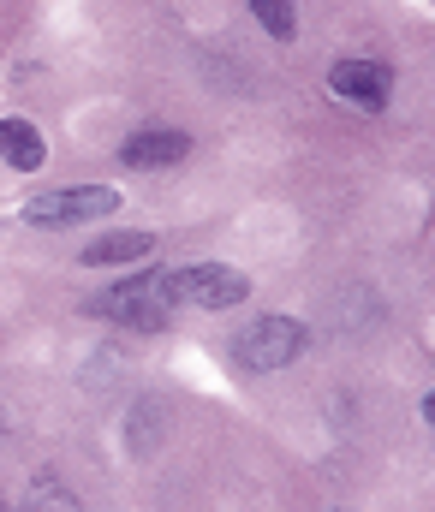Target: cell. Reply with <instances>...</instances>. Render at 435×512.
Returning a JSON list of instances; mask_svg holds the SVG:
<instances>
[{
	"label": "cell",
	"mask_w": 435,
	"mask_h": 512,
	"mask_svg": "<svg viewBox=\"0 0 435 512\" xmlns=\"http://www.w3.org/2000/svg\"><path fill=\"white\" fill-rule=\"evenodd\" d=\"M304 352V328L292 316H257L239 340H233V358L245 370H287L292 358Z\"/></svg>",
	"instance_id": "277c9868"
},
{
	"label": "cell",
	"mask_w": 435,
	"mask_h": 512,
	"mask_svg": "<svg viewBox=\"0 0 435 512\" xmlns=\"http://www.w3.org/2000/svg\"><path fill=\"white\" fill-rule=\"evenodd\" d=\"M149 251H155L149 233H108V239L84 245V262H90V268H114V262H138V256H149Z\"/></svg>",
	"instance_id": "ba28073f"
},
{
	"label": "cell",
	"mask_w": 435,
	"mask_h": 512,
	"mask_svg": "<svg viewBox=\"0 0 435 512\" xmlns=\"http://www.w3.org/2000/svg\"><path fill=\"white\" fill-rule=\"evenodd\" d=\"M90 310H96V316H108V322H120V328H138V334L167 328V292H161V274L144 268V274H132V280H120V286H108L102 298H90Z\"/></svg>",
	"instance_id": "7a4b0ae2"
},
{
	"label": "cell",
	"mask_w": 435,
	"mask_h": 512,
	"mask_svg": "<svg viewBox=\"0 0 435 512\" xmlns=\"http://www.w3.org/2000/svg\"><path fill=\"white\" fill-rule=\"evenodd\" d=\"M424 417H430V429H435V393H424Z\"/></svg>",
	"instance_id": "8fae6325"
},
{
	"label": "cell",
	"mask_w": 435,
	"mask_h": 512,
	"mask_svg": "<svg viewBox=\"0 0 435 512\" xmlns=\"http://www.w3.org/2000/svg\"><path fill=\"white\" fill-rule=\"evenodd\" d=\"M0 155H6V167L36 173L48 161V143H42V131L30 126V120H0Z\"/></svg>",
	"instance_id": "52a82bcc"
},
{
	"label": "cell",
	"mask_w": 435,
	"mask_h": 512,
	"mask_svg": "<svg viewBox=\"0 0 435 512\" xmlns=\"http://www.w3.org/2000/svg\"><path fill=\"white\" fill-rule=\"evenodd\" d=\"M24 512H78V501L66 495V483H60L54 471H42V477L30 483V501H24Z\"/></svg>",
	"instance_id": "30bf717a"
},
{
	"label": "cell",
	"mask_w": 435,
	"mask_h": 512,
	"mask_svg": "<svg viewBox=\"0 0 435 512\" xmlns=\"http://www.w3.org/2000/svg\"><path fill=\"white\" fill-rule=\"evenodd\" d=\"M251 12H257V24L275 36V42H292L298 36V6L292 0H245Z\"/></svg>",
	"instance_id": "9c48e42d"
},
{
	"label": "cell",
	"mask_w": 435,
	"mask_h": 512,
	"mask_svg": "<svg viewBox=\"0 0 435 512\" xmlns=\"http://www.w3.org/2000/svg\"><path fill=\"white\" fill-rule=\"evenodd\" d=\"M328 90L340 102H352L358 114H382L394 96V72L382 60H340V66H328Z\"/></svg>",
	"instance_id": "5b68a950"
},
{
	"label": "cell",
	"mask_w": 435,
	"mask_h": 512,
	"mask_svg": "<svg viewBox=\"0 0 435 512\" xmlns=\"http://www.w3.org/2000/svg\"><path fill=\"white\" fill-rule=\"evenodd\" d=\"M120 209V191L114 185H66V191H42L24 203V221L30 227H78V221H96Z\"/></svg>",
	"instance_id": "3957f363"
},
{
	"label": "cell",
	"mask_w": 435,
	"mask_h": 512,
	"mask_svg": "<svg viewBox=\"0 0 435 512\" xmlns=\"http://www.w3.org/2000/svg\"><path fill=\"white\" fill-rule=\"evenodd\" d=\"M0 512H6V507H0Z\"/></svg>",
	"instance_id": "7c38bea8"
},
{
	"label": "cell",
	"mask_w": 435,
	"mask_h": 512,
	"mask_svg": "<svg viewBox=\"0 0 435 512\" xmlns=\"http://www.w3.org/2000/svg\"><path fill=\"white\" fill-rule=\"evenodd\" d=\"M161 292L167 304H191V310H233L251 298V280L239 268H221V262H191V268H173L161 274Z\"/></svg>",
	"instance_id": "6da1fadb"
},
{
	"label": "cell",
	"mask_w": 435,
	"mask_h": 512,
	"mask_svg": "<svg viewBox=\"0 0 435 512\" xmlns=\"http://www.w3.org/2000/svg\"><path fill=\"white\" fill-rule=\"evenodd\" d=\"M191 155V137L173 126H138L126 143H120V161L126 167H144V173H161V167H179Z\"/></svg>",
	"instance_id": "8992f818"
}]
</instances>
